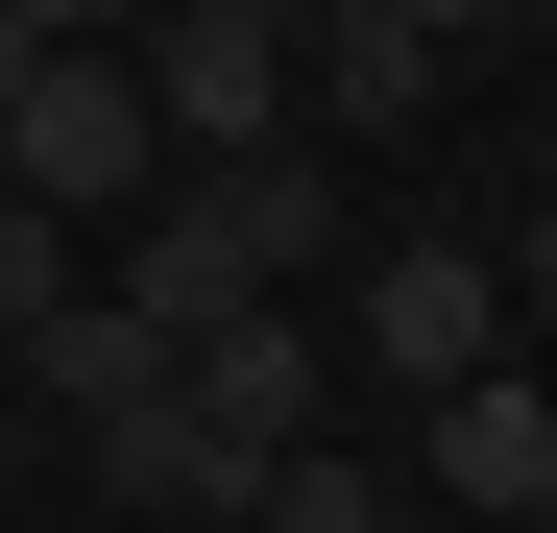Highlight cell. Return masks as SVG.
<instances>
[{
	"instance_id": "obj_1",
	"label": "cell",
	"mask_w": 557,
	"mask_h": 533,
	"mask_svg": "<svg viewBox=\"0 0 557 533\" xmlns=\"http://www.w3.org/2000/svg\"><path fill=\"white\" fill-rule=\"evenodd\" d=\"M315 339H339L363 388H412V412H436V388H485V364H509V266L460 243V219H436V243H363V292H339Z\"/></svg>"
},
{
	"instance_id": "obj_2",
	"label": "cell",
	"mask_w": 557,
	"mask_h": 533,
	"mask_svg": "<svg viewBox=\"0 0 557 533\" xmlns=\"http://www.w3.org/2000/svg\"><path fill=\"white\" fill-rule=\"evenodd\" d=\"M122 98H146L170 170H267L292 146V25H267V0H170V25L122 49Z\"/></svg>"
},
{
	"instance_id": "obj_3",
	"label": "cell",
	"mask_w": 557,
	"mask_h": 533,
	"mask_svg": "<svg viewBox=\"0 0 557 533\" xmlns=\"http://www.w3.org/2000/svg\"><path fill=\"white\" fill-rule=\"evenodd\" d=\"M436 98H460V25H436V0H339V25H292V146H315V122L388 146V122H436Z\"/></svg>"
},
{
	"instance_id": "obj_4",
	"label": "cell",
	"mask_w": 557,
	"mask_h": 533,
	"mask_svg": "<svg viewBox=\"0 0 557 533\" xmlns=\"http://www.w3.org/2000/svg\"><path fill=\"white\" fill-rule=\"evenodd\" d=\"M315 388H339V339H315V315H219L195 364H170V412H195V436H219L243 485L292 461V436H315Z\"/></svg>"
},
{
	"instance_id": "obj_5",
	"label": "cell",
	"mask_w": 557,
	"mask_h": 533,
	"mask_svg": "<svg viewBox=\"0 0 557 533\" xmlns=\"http://www.w3.org/2000/svg\"><path fill=\"white\" fill-rule=\"evenodd\" d=\"M388 485H436V509H485V533H533L557 509V412H533V364H485V388H436V436Z\"/></svg>"
},
{
	"instance_id": "obj_6",
	"label": "cell",
	"mask_w": 557,
	"mask_h": 533,
	"mask_svg": "<svg viewBox=\"0 0 557 533\" xmlns=\"http://www.w3.org/2000/svg\"><path fill=\"white\" fill-rule=\"evenodd\" d=\"M195 195L243 219V266H267V315H292V266H363V219H339V146H267V170H195Z\"/></svg>"
},
{
	"instance_id": "obj_7",
	"label": "cell",
	"mask_w": 557,
	"mask_h": 533,
	"mask_svg": "<svg viewBox=\"0 0 557 533\" xmlns=\"http://www.w3.org/2000/svg\"><path fill=\"white\" fill-rule=\"evenodd\" d=\"M243 533H412V485H388V461H339V436H292V461L243 485Z\"/></svg>"
},
{
	"instance_id": "obj_8",
	"label": "cell",
	"mask_w": 557,
	"mask_h": 533,
	"mask_svg": "<svg viewBox=\"0 0 557 533\" xmlns=\"http://www.w3.org/2000/svg\"><path fill=\"white\" fill-rule=\"evenodd\" d=\"M485 266H509V339H533V315H557V195H533V219H509Z\"/></svg>"
},
{
	"instance_id": "obj_9",
	"label": "cell",
	"mask_w": 557,
	"mask_h": 533,
	"mask_svg": "<svg viewBox=\"0 0 557 533\" xmlns=\"http://www.w3.org/2000/svg\"><path fill=\"white\" fill-rule=\"evenodd\" d=\"M533 412H557V364H533Z\"/></svg>"
},
{
	"instance_id": "obj_10",
	"label": "cell",
	"mask_w": 557,
	"mask_h": 533,
	"mask_svg": "<svg viewBox=\"0 0 557 533\" xmlns=\"http://www.w3.org/2000/svg\"><path fill=\"white\" fill-rule=\"evenodd\" d=\"M533 533H557V509H533Z\"/></svg>"
},
{
	"instance_id": "obj_11",
	"label": "cell",
	"mask_w": 557,
	"mask_h": 533,
	"mask_svg": "<svg viewBox=\"0 0 557 533\" xmlns=\"http://www.w3.org/2000/svg\"><path fill=\"white\" fill-rule=\"evenodd\" d=\"M219 533H243V509H219Z\"/></svg>"
}]
</instances>
